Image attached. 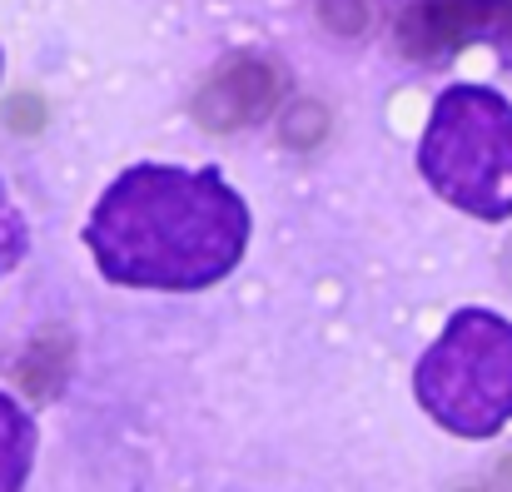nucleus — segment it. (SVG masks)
Masks as SVG:
<instances>
[{
	"instance_id": "obj_4",
	"label": "nucleus",
	"mask_w": 512,
	"mask_h": 492,
	"mask_svg": "<svg viewBox=\"0 0 512 492\" xmlns=\"http://www.w3.org/2000/svg\"><path fill=\"white\" fill-rule=\"evenodd\" d=\"M508 0H403L398 10V50L408 60L433 65L438 55H453L473 35H483L493 20H508Z\"/></svg>"
},
{
	"instance_id": "obj_7",
	"label": "nucleus",
	"mask_w": 512,
	"mask_h": 492,
	"mask_svg": "<svg viewBox=\"0 0 512 492\" xmlns=\"http://www.w3.org/2000/svg\"><path fill=\"white\" fill-rule=\"evenodd\" d=\"M279 135L294 150H314L319 140H329V110L319 100H294L289 115H284V125H279Z\"/></svg>"
},
{
	"instance_id": "obj_11",
	"label": "nucleus",
	"mask_w": 512,
	"mask_h": 492,
	"mask_svg": "<svg viewBox=\"0 0 512 492\" xmlns=\"http://www.w3.org/2000/svg\"><path fill=\"white\" fill-rule=\"evenodd\" d=\"M503 483H508V488H512V458H508V463H503Z\"/></svg>"
},
{
	"instance_id": "obj_6",
	"label": "nucleus",
	"mask_w": 512,
	"mask_h": 492,
	"mask_svg": "<svg viewBox=\"0 0 512 492\" xmlns=\"http://www.w3.org/2000/svg\"><path fill=\"white\" fill-rule=\"evenodd\" d=\"M35 418L10 398L0 393V492H25V478L35 468Z\"/></svg>"
},
{
	"instance_id": "obj_2",
	"label": "nucleus",
	"mask_w": 512,
	"mask_h": 492,
	"mask_svg": "<svg viewBox=\"0 0 512 492\" xmlns=\"http://www.w3.org/2000/svg\"><path fill=\"white\" fill-rule=\"evenodd\" d=\"M418 169L453 209L473 219H512V105L488 85L438 95L418 145Z\"/></svg>"
},
{
	"instance_id": "obj_3",
	"label": "nucleus",
	"mask_w": 512,
	"mask_h": 492,
	"mask_svg": "<svg viewBox=\"0 0 512 492\" xmlns=\"http://www.w3.org/2000/svg\"><path fill=\"white\" fill-rule=\"evenodd\" d=\"M413 398L458 438H498L512 423V324L458 309L413 368Z\"/></svg>"
},
{
	"instance_id": "obj_1",
	"label": "nucleus",
	"mask_w": 512,
	"mask_h": 492,
	"mask_svg": "<svg viewBox=\"0 0 512 492\" xmlns=\"http://www.w3.org/2000/svg\"><path fill=\"white\" fill-rule=\"evenodd\" d=\"M85 244L120 289L199 294L239 269L249 204L214 169L135 164L100 194Z\"/></svg>"
},
{
	"instance_id": "obj_9",
	"label": "nucleus",
	"mask_w": 512,
	"mask_h": 492,
	"mask_svg": "<svg viewBox=\"0 0 512 492\" xmlns=\"http://www.w3.org/2000/svg\"><path fill=\"white\" fill-rule=\"evenodd\" d=\"M20 254H25V224H20V214L5 204V189H0V274L15 269Z\"/></svg>"
},
{
	"instance_id": "obj_14",
	"label": "nucleus",
	"mask_w": 512,
	"mask_h": 492,
	"mask_svg": "<svg viewBox=\"0 0 512 492\" xmlns=\"http://www.w3.org/2000/svg\"><path fill=\"white\" fill-rule=\"evenodd\" d=\"M508 269H512V254H508Z\"/></svg>"
},
{
	"instance_id": "obj_10",
	"label": "nucleus",
	"mask_w": 512,
	"mask_h": 492,
	"mask_svg": "<svg viewBox=\"0 0 512 492\" xmlns=\"http://www.w3.org/2000/svg\"><path fill=\"white\" fill-rule=\"evenodd\" d=\"M5 125L20 130V135H35V130L45 125V105H40L35 95H15V100L5 105Z\"/></svg>"
},
{
	"instance_id": "obj_5",
	"label": "nucleus",
	"mask_w": 512,
	"mask_h": 492,
	"mask_svg": "<svg viewBox=\"0 0 512 492\" xmlns=\"http://www.w3.org/2000/svg\"><path fill=\"white\" fill-rule=\"evenodd\" d=\"M279 100V75L264 65V60H249V55H234L229 65H219L204 90L194 95V120L214 135H229V130H244V125H259Z\"/></svg>"
},
{
	"instance_id": "obj_8",
	"label": "nucleus",
	"mask_w": 512,
	"mask_h": 492,
	"mask_svg": "<svg viewBox=\"0 0 512 492\" xmlns=\"http://www.w3.org/2000/svg\"><path fill=\"white\" fill-rule=\"evenodd\" d=\"M319 20L334 35L353 40V35H363L373 25V0H319Z\"/></svg>"
},
{
	"instance_id": "obj_13",
	"label": "nucleus",
	"mask_w": 512,
	"mask_h": 492,
	"mask_svg": "<svg viewBox=\"0 0 512 492\" xmlns=\"http://www.w3.org/2000/svg\"><path fill=\"white\" fill-rule=\"evenodd\" d=\"M458 492H483V488H458Z\"/></svg>"
},
{
	"instance_id": "obj_12",
	"label": "nucleus",
	"mask_w": 512,
	"mask_h": 492,
	"mask_svg": "<svg viewBox=\"0 0 512 492\" xmlns=\"http://www.w3.org/2000/svg\"><path fill=\"white\" fill-rule=\"evenodd\" d=\"M503 25H508V35H512V10H508V20H503Z\"/></svg>"
}]
</instances>
